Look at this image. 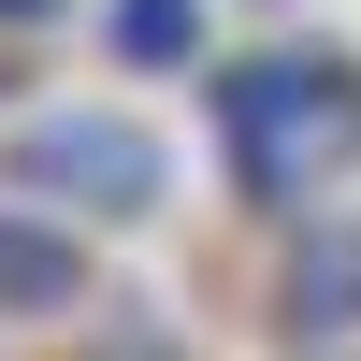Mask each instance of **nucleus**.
I'll return each mask as SVG.
<instances>
[{
  "label": "nucleus",
  "instance_id": "nucleus-1",
  "mask_svg": "<svg viewBox=\"0 0 361 361\" xmlns=\"http://www.w3.org/2000/svg\"><path fill=\"white\" fill-rule=\"evenodd\" d=\"M217 159H231L246 202L304 217L361 159V73L347 58H246V73H217Z\"/></svg>",
  "mask_w": 361,
  "mask_h": 361
},
{
  "label": "nucleus",
  "instance_id": "nucleus-2",
  "mask_svg": "<svg viewBox=\"0 0 361 361\" xmlns=\"http://www.w3.org/2000/svg\"><path fill=\"white\" fill-rule=\"evenodd\" d=\"M0 188H29V202H73V217H159L173 159H159V130H145V116L44 102V116H15V130H0Z\"/></svg>",
  "mask_w": 361,
  "mask_h": 361
},
{
  "label": "nucleus",
  "instance_id": "nucleus-3",
  "mask_svg": "<svg viewBox=\"0 0 361 361\" xmlns=\"http://www.w3.org/2000/svg\"><path fill=\"white\" fill-rule=\"evenodd\" d=\"M275 333L289 347H347L361 333V217H304V246L275 275Z\"/></svg>",
  "mask_w": 361,
  "mask_h": 361
},
{
  "label": "nucleus",
  "instance_id": "nucleus-4",
  "mask_svg": "<svg viewBox=\"0 0 361 361\" xmlns=\"http://www.w3.org/2000/svg\"><path fill=\"white\" fill-rule=\"evenodd\" d=\"M73 304H87V231L0 188V318H73Z\"/></svg>",
  "mask_w": 361,
  "mask_h": 361
},
{
  "label": "nucleus",
  "instance_id": "nucleus-5",
  "mask_svg": "<svg viewBox=\"0 0 361 361\" xmlns=\"http://www.w3.org/2000/svg\"><path fill=\"white\" fill-rule=\"evenodd\" d=\"M116 58H130V73H188L202 58V0H116Z\"/></svg>",
  "mask_w": 361,
  "mask_h": 361
},
{
  "label": "nucleus",
  "instance_id": "nucleus-6",
  "mask_svg": "<svg viewBox=\"0 0 361 361\" xmlns=\"http://www.w3.org/2000/svg\"><path fill=\"white\" fill-rule=\"evenodd\" d=\"M29 15H58V0H0V29H29Z\"/></svg>",
  "mask_w": 361,
  "mask_h": 361
},
{
  "label": "nucleus",
  "instance_id": "nucleus-7",
  "mask_svg": "<svg viewBox=\"0 0 361 361\" xmlns=\"http://www.w3.org/2000/svg\"><path fill=\"white\" fill-rule=\"evenodd\" d=\"M318 361H333V347H318Z\"/></svg>",
  "mask_w": 361,
  "mask_h": 361
}]
</instances>
